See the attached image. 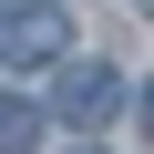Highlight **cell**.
Segmentation results:
<instances>
[{
  "instance_id": "obj_1",
  "label": "cell",
  "mask_w": 154,
  "mask_h": 154,
  "mask_svg": "<svg viewBox=\"0 0 154 154\" xmlns=\"http://www.w3.org/2000/svg\"><path fill=\"white\" fill-rule=\"evenodd\" d=\"M51 113H62L72 134H103V123L123 113V72H113V62H62V72H51Z\"/></svg>"
},
{
  "instance_id": "obj_2",
  "label": "cell",
  "mask_w": 154,
  "mask_h": 154,
  "mask_svg": "<svg viewBox=\"0 0 154 154\" xmlns=\"http://www.w3.org/2000/svg\"><path fill=\"white\" fill-rule=\"evenodd\" d=\"M62 51H72V11H62V0H21V11L0 21V62L41 72V62H62Z\"/></svg>"
},
{
  "instance_id": "obj_3",
  "label": "cell",
  "mask_w": 154,
  "mask_h": 154,
  "mask_svg": "<svg viewBox=\"0 0 154 154\" xmlns=\"http://www.w3.org/2000/svg\"><path fill=\"white\" fill-rule=\"evenodd\" d=\"M0 154H41V103L0 93Z\"/></svg>"
},
{
  "instance_id": "obj_4",
  "label": "cell",
  "mask_w": 154,
  "mask_h": 154,
  "mask_svg": "<svg viewBox=\"0 0 154 154\" xmlns=\"http://www.w3.org/2000/svg\"><path fill=\"white\" fill-rule=\"evenodd\" d=\"M134 123H144V144H154V82H144V93H134Z\"/></svg>"
},
{
  "instance_id": "obj_5",
  "label": "cell",
  "mask_w": 154,
  "mask_h": 154,
  "mask_svg": "<svg viewBox=\"0 0 154 154\" xmlns=\"http://www.w3.org/2000/svg\"><path fill=\"white\" fill-rule=\"evenodd\" d=\"M62 154H103V144H62Z\"/></svg>"
},
{
  "instance_id": "obj_6",
  "label": "cell",
  "mask_w": 154,
  "mask_h": 154,
  "mask_svg": "<svg viewBox=\"0 0 154 154\" xmlns=\"http://www.w3.org/2000/svg\"><path fill=\"white\" fill-rule=\"evenodd\" d=\"M0 11H21V0H0Z\"/></svg>"
},
{
  "instance_id": "obj_7",
  "label": "cell",
  "mask_w": 154,
  "mask_h": 154,
  "mask_svg": "<svg viewBox=\"0 0 154 154\" xmlns=\"http://www.w3.org/2000/svg\"><path fill=\"white\" fill-rule=\"evenodd\" d=\"M144 21H154V0H144Z\"/></svg>"
}]
</instances>
